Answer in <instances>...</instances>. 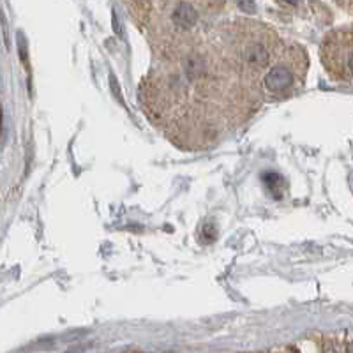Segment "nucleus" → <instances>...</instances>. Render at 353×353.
Instances as JSON below:
<instances>
[{
  "mask_svg": "<svg viewBox=\"0 0 353 353\" xmlns=\"http://www.w3.org/2000/svg\"><path fill=\"white\" fill-rule=\"evenodd\" d=\"M323 353H345L341 348H339V345L334 341H327L325 346H323Z\"/></svg>",
  "mask_w": 353,
  "mask_h": 353,
  "instance_id": "nucleus-4",
  "label": "nucleus"
},
{
  "mask_svg": "<svg viewBox=\"0 0 353 353\" xmlns=\"http://www.w3.org/2000/svg\"><path fill=\"white\" fill-rule=\"evenodd\" d=\"M320 59L332 80L353 83V28H336L327 34L321 41Z\"/></svg>",
  "mask_w": 353,
  "mask_h": 353,
  "instance_id": "nucleus-3",
  "label": "nucleus"
},
{
  "mask_svg": "<svg viewBox=\"0 0 353 353\" xmlns=\"http://www.w3.org/2000/svg\"><path fill=\"white\" fill-rule=\"evenodd\" d=\"M226 27L217 53L239 80L261 96V78L285 41L279 39L272 28L258 21L237 20Z\"/></svg>",
  "mask_w": 353,
  "mask_h": 353,
  "instance_id": "nucleus-1",
  "label": "nucleus"
},
{
  "mask_svg": "<svg viewBox=\"0 0 353 353\" xmlns=\"http://www.w3.org/2000/svg\"><path fill=\"white\" fill-rule=\"evenodd\" d=\"M346 353H353V339L346 345Z\"/></svg>",
  "mask_w": 353,
  "mask_h": 353,
  "instance_id": "nucleus-5",
  "label": "nucleus"
},
{
  "mask_svg": "<svg viewBox=\"0 0 353 353\" xmlns=\"http://www.w3.org/2000/svg\"><path fill=\"white\" fill-rule=\"evenodd\" d=\"M307 71V55L297 44L283 43L269 71L261 78V96L288 99L302 88Z\"/></svg>",
  "mask_w": 353,
  "mask_h": 353,
  "instance_id": "nucleus-2",
  "label": "nucleus"
}]
</instances>
